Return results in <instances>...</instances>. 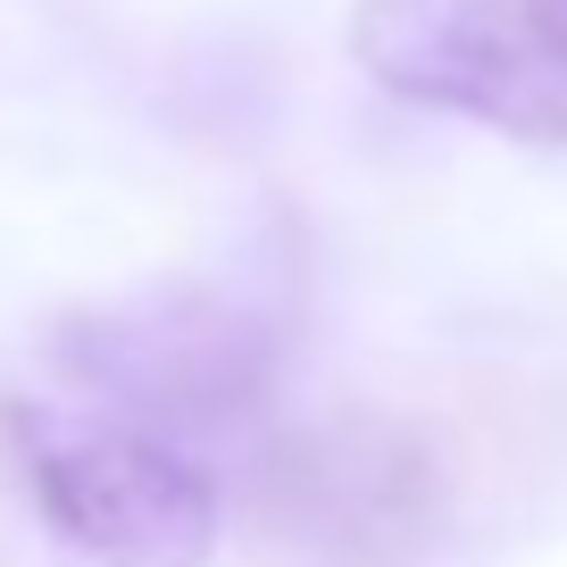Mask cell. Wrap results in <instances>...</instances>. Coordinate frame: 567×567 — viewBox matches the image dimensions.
<instances>
[{"label": "cell", "mask_w": 567, "mask_h": 567, "mask_svg": "<svg viewBox=\"0 0 567 567\" xmlns=\"http://www.w3.org/2000/svg\"><path fill=\"white\" fill-rule=\"evenodd\" d=\"M351 59L392 101L567 142V0H359Z\"/></svg>", "instance_id": "6da1fadb"}, {"label": "cell", "mask_w": 567, "mask_h": 567, "mask_svg": "<svg viewBox=\"0 0 567 567\" xmlns=\"http://www.w3.org/2000/svg\"><path fill=\"white\" fill-rule=\"evenodd\" d=\"M250 501L318 567H409L443 517V460L417 425L342 409L276 434L250 467Z\"/></svg>", "instance_id": "7a4b0ae2"}, {"label": "cell", "mask_w": 567, "mask_h": 567, "mask_svg": "<svg viewBox=\"0 0 567 567\" xmlns=\"http://www.w3.org/2000/svg\"><path fill=\"white\" fill-rule=\"evenodd\" d=\"M25 484L68 567H209L217 476L134 425H25Z\"/></svg>", "instance_id": "3957f363"}, {"label": "cell", "mask_w": 567, "mask_h": 567, "mask_svg": "<svg viewBox=\"0 0 567 567\" xmlns=\"http://www.w3.org/2000/svg\"><path fill=\"white\" fill-rule=\"evenodd\" d=\"M51 359L151 425H234L267 392V326L217 292L75 309L51 326Z\"/></svg>", "instance_id": "277c9868"}]
</instances>
